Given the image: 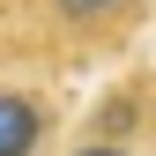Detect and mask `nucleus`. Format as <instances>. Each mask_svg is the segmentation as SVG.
Returning a JSON list of instances; mask_svg holds the SVG:
<instances>
[{"mask_svg":"<svg viewBox=\"0 0 156 156\" xmlns=\"http://www.w3.org/2000/svg\"><path fill=\"white\" fill-rule=\"evenodd\" d=\"M45 126H52V112L30 89H0V156H37L45 149Z\"/></svg>","mask_w":156,"mask_h":156,"instance_id":"f257e3e1","label":"nucleus"},{"mask_svg":"<svg viewBox=\"0 0 156 156\" xmlns=\"http://www.w3.org/2000/svg\"><path fill=\"white\" fill-rule=\"evenodd\" d=\"M67 156H134V149H126V141H104V134H89V141L67 149Z\"/></svg>","mask_w":156,"mask_h":156,"instance_id":"20e7f679","label":"nucleus"},{"mask_svg":"<svg viewBox=\"0 0 156 156\" xmlns=\"http://www.w3.org/2000/svg\"><path fill=\"white\" fill-rule=\"evenodd\" d=\"M141 97H104V104H97V134H104V141H119V134H141Z\"/></svg>","mask_w":156,"mask_h":156,"instance_id":"7ed1b4c3","label":"nucleus"},{"mask_svg":"<svg viewBox=\"0 0 156 156\" xmlns=\"http://www.w3.org/2000/svg\"><path fill=\"white\" fill-rule=\"evenodd\" d=\"M60 23H74V30H104V23H119L126 8H141V0H45Z\"/></svg>","mask_w":156,"mask_h":156,"instance_id":"f03ea898","label":"nucleus"}]
</instances>
